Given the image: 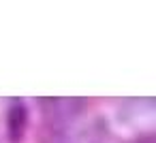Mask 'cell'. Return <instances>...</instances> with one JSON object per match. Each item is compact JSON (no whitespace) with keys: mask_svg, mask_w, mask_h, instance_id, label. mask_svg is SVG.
<instances>
[{"mask_svg":"<svg viewBox=\"0 0 156 143\" xmlns=\"http://www.w3.org/2000/svg\"><path fill=\"white\" fill-rule=\"evenodd\" d=\"M41 107L51 124H69L83 113L86 103L81 98H43Z\"/></svg>","mask_w":156,"mask_h":143,"instance_id":"1","label":"cell"},{"mask_svg":"<svg viewBox=\"0 0 156 143\" xmlns=\"http://www.w3.org/2000/svg\"><path fill=\"white\" fill-rule=\"evenodd\" d=\"M28 126V109L24 105V100H13L9 111H7V132H9V141L11 143H20L24 139Z\"/></svg>","mask_w":156,"mask_h":143,"instance_id":"2","label":"cell"},{"mask_svg":"<svg viewBox=\"0 0 156 143\" xmlns=\"http://www.w3.org/2000/svg\"><path fill=\"white\" fill-rule=\"evenodd\" d=\"M135 143H154V139H152V137H141V139L135 141Z\"/></svg>","mask_w":156,"mask_h":143,"instance_id":"3","label":"cell"}]
</instances>
